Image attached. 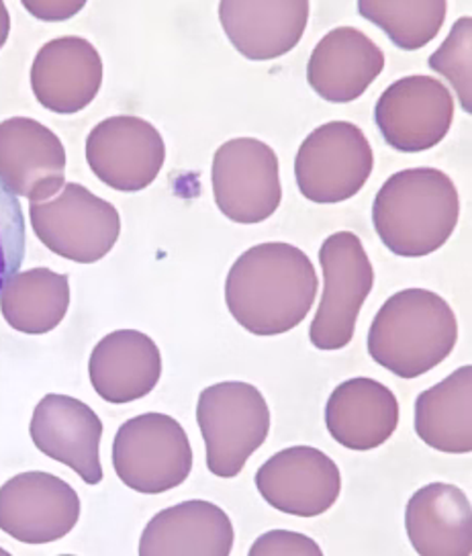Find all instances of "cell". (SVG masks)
<instances>
[{"label": "cell", "instance_id": "cell-1", "mask_svg": "<svg viewBox=\"0 0 472 556\" xmlns=\"http://www.w3.org/2000/svg\"><path fill=\"white\" fill-rule=\"evenodd\" d=\"M319 278L297 245H252L233 262L226 278V305L233 319L254 336L295 330L309 315Z\"/></svg>", "mask_w": 472, "mask_h": 556}, {"label": "cell", "instance_id": "cell-2", "mask_svg": "<svg viewBox=\"0 0 472 556\" xmlns=\"http://www.w3.org/2000/svg\"><path fill=\"white\" fill-rule=\"evenodd\" d=\"M460 219L452 178L437 168H409L386 178L372 203V226L386 250L423 258L450 240Z\"/></svg>", "mask_w": 472, "mask_h": 556}, {"label": "cell", "instance_id": "cell-3", "mask_svg": "<svg viewBox=\"0 0 472 556\" xmlns=\"http://www.w3.org/2000/svg\"><path fill=\"white\" fill-rule=\"evenodd\" d=\"M458 342V321L446 299L405 289L379 309L368 331V354L401 379H418L446 361Z\"/></svg>", "mask_w": 472, "mask_h": 556}, {"label": "cell", "instance_id": "cell-4", "mask_svg": "<svg viewBox=\"0 0 472 556\" xmlns=\"http://www.w3.org/2000/svg\"><path fill=\"white\" fill-rule=\"evenodd\" d=\"M196 421L207 448V469L219 479H233L266 442L270 409L254 384L217 382L199 395Z\"/></svg>", "mask_w": 472, "mask_h": 556}, {"label": "cell", "instance_id": "cell-5", "mask_svg": "<svg viewBox=\"0 0 472 556\" xmlns=\"http://www.w3.org/2000/svg\"><path fill=\"white\" fill-rule=\"evenodd\" d=\"M113 467L123 485L157 495L189 479L193 448L175 417L143 414L119 428L113 440Z\"/></svg>", "mask_w": 472, "mask_h": 556}, {"label": "cell", "instance_id": "cell-6", "mask_svg": "<svg viewBox=\"0 0 472 556\" xmlns=\"http://www.w3.org/2000/svg\"><path fill=\"white\" fill-rule=\"evenodd\" d=\"M29 217L39 242L78 264L105 258L122 233L119 211L76 182L64 185L50 201L31 203Z\"/></svg>", "mask_w": 472, "mask_h": 556}, {"label": "cell", "instance_id": "cell-7", "mask_svg": "<svg viewBox=\"0 0 472 556\" xmlns=\"http://www.w3.org/2000/svg\"><path fill=\"white\" fill-rule=\"evenodd\" d=\"M374 154L365 131L350 122L319 125L298 148L295 178L311 203H344L365 189Z\"/></svg>", "mask_w": 472, "mask_h": 556}, {"label": "cell", "instance_id": "cell-8", "mask_svg": "<svg viewBox=\"0 0 472 556\" xmlns=\"http://www.w3.org/2000/svg\"><path fill=\"white\" fill-rule=\"evenodd\" d=\"M319 264L323 296L309 340L317 350H342L354 338L358 313L374 287V270L360 238L352 231H337L321 243Z\"/></svg>", "mask_w": 472, "mask_h": 556}, {"label": "cell", "instance_id": "cell-9", "mask_svg": "<svg viewBox=\"0 0 472 556\" xmlns=\"http://www.w3.org/2000/svg\"><path fill=\"white\" fill-rule=\"evenodd\" d=\"M211 185L215 203L228 219L244 226L263 224L282 201L279 157L260 139H229L213 156Z\"/></svg>", "mask_w": 472, "mask_h": 556}, {"label": "cell", "instance_id": "cell-10", "mask_svg": "<svg viewBox=\"0 0 472 556\" xmlns=\"http://www.w3.org/2000/svg\"><path fill=\"white\" fill-rule=\"evenodd\" d=\"M455 122L450 90L432 76H405L379 97L374 123L393 150L418 154L436 148Z\"/></svg>", "mask_w": 472, "mask_h": 556}, {"label": "cell", "instance_id": "cell-11", "mask_svg": "<svg viewBox=\"0 0 472 556\" xmlns=\"http://www.w3.org/2000/svg\"><path fill=\"white\" fill-rule=\"evenodd\" d=\"M166 160V146L156 127L141 117L115 115L92 127L87 162L106 187L122 192L148 189Z\"/></svg>", "mask_w": 472, "mask_h": 556}, {"label": "cell", "instance_id": "cell-12", "mask_svg": "<svg viewBox=\"0 0 472 556\" xmlns=\"http://www.w3.org/2000/svg\"><path fill=\"white\" fill-rule=\"evenodd\" d=\"M80 520L74 486L50 472H21L0 486V530L23 544H48Z\"/></svg>", "mask_w": 472, "mask_h": 556}, {"label": "cell", "instance_id": "cell-13", "mask_svg": "<svg viewBox=\"0 0 472 556\" xmlns=\"http://www.w3.org/2000/svg\"><path fill=\"white\" fill-rule=\"evenodd\" d=\"M264 502L282 514L317 518L340 497L342 475L326 452L293 446L270 456L256 472Z\"/></svg>", "mask_w": 472, "mask_h": 556}, {"label": "cell", "instance_id": "cell-14", "mask_svg": "<svg viewBox=\"0 0 472 556\" xmlns=\"http://www.w3.org/2000/svg\"><path fill=\"white\" fill-rule=\"evenodd\" d=\"M66 148L43 123L13 117L0 123V180L31 203L52 199L64 187Z\"/></svg>", "mask_w": 472, "mask_h": 556}, {"label": "cell", "instance_id": "cell-15", "mask_svg": "<svg viewBox=\"0 0 472 556\" xmlns=\"http://www.w3.org/2000/svg\"><path fill=\"white\" fill-rule=\"evenodd\" d=\"M29 434L37 451L71 467L87 485L103 481V421L87 403L68 395H46L37 403Z\"/></svg>", "mask_w": 472, "mask_h": 556}, {"label": "cell", "instance_id": "cell-16", "mask_svg": "<svg viewBox=\"0 0 472 556\" xmlns=\"http://www.w3.org/2000/svg\"><path fill=\"white\" fill-rule=\"evenodd\" d=\"M29 78L41 106L58 115H74L97 99L103 85V60L90 41L66 35L37 52Z\"/></svg>", "mask_w": 472, "mask_h": 556}, {"label": "cell", "instance_id": "cell-17", "mask_svg": "<svg viewBox=\"0 0 472 556\" xmlns=\"http://www.w3.org/2000/svg\"><path fill=\"white\" fill-rule=\"evenodd\" d=\"M309 11L307 0H221L219 21L238 52L268 62L297 48Z\"/></svg>", "mask_w": 472, "mask_h": 556}, {"label": "cell", "instance_id": "cell-18", "mask_svg": "<svg viewBox=\"0 0 472 556\" xmlns=\"http://www.w3.org/2000/svg\"><path fill=\"white\" fill-rule=\"evenodd\" d=\"M385 70L383 50L356 27H335L309 58L307 83L328 103H352Z\"/></svg>", "mask_w": 472, "mask_h": 556}, {"label": "cell", "instance_id": "cell-19", "mask_svg": "<svg viewBox=\"0 0 472 556\" xmlns=\"http://www.w3.org/2000/svg\"><path fill=\"white\" fill-rule=\"evenodd\" d=\"M326 426L337 444L367 452L383 446L399 426V401L383 382L358 377L333 389Z\"/></svg>", "mask_w": 472, "mask_h": 556}, {"label": "cell", "instance_id": "cell-20", "mask_svg": "<svg viewBox=\"0 0 472 556\" xmlns=\"http://www.w3.org/2000/svg\"><path fill=\"white\" fill-rule=\"evenodd\" d=\"M88 377L94 391L115 405L141 400L162 377V354L156 342L138 330L105 336L90 354Z\"/></svg>", "mask_w": 472, "mask_h": 556}, {"label": "cell", "instance_id": "cell-21", "mask_svg": "<svg viewBox=\"0 0 472 556\" xmlns=\"http://www.w3.org/2000/svg\"><path fill=\"white\" fill-rule=\"evenodd\" d=\"M233 523L219 505L193 500L156 514L140 540L141 556H229Z\"/></svg>", "mask_w": 472, "mask_h": 556}, {"label": "cell", "instance_id": "cell-22", "mask_svg": "<svg viewBox=\"0 0 472 556\" xmlns=\"http://www.w3.org/2000/svg\"><path fill=\"white\" fill-rule=\"evenodd\" d=\"M405 530L418 555L471 556V502L456 485L421 486L405 507Z\"/></svg>", "mask_w": 472, "mask_h": 556}, {"label": "cell", "instance_id": "cell-23", "mask_svg": "<svg viewBox=\"0 0 472 556\" xmlns=\"http://www.w3.org/2000/svg\"><path fill=\"white\" fill-rule=\"evenodd\" d=\"M472 368L462 366L450 377L420 393L416 401V432L446 454L472 451Z\"/></svg>", "mask_w": 472, "mask_h": 556}, {"label": "cell", "instance_id": "cell-24", "mask_svg": "<svg viewBox=\"0 0 472 556\" xmlns=\"http://www.w3.org/2000/svg\"><path fill=\"white\" fill-rule=\"evenodd\" d=\"M71 307V282L50 268L17 273L0 295V312L13 330L41 336L55 330Z\"/></svg>", "mask_w": 472, "mask_h": 556}, {"label": "cell", "instance_id": "cell-25", "mask_svg": "<svg viewBox=\"0 0 472 556\" xmlns=\"http://www.w3.org/2000/svg\"><path fill=\"white\" fill-rule=\"evenodd\" d=\"M446 0H360L358 13L385 31L407 52L425 48L436 39L446 21Z\"/></svg>", "mask_w": 472, "mask_h": 556}, {"label": "cell", "instance_id": "cell-26", "mask_svg": "<svg viewBox=\"0 0 472 556\" xmlns=\"http://www.w3.org/2000/svg\"><path fill=\"white\" fill-rule=\"evenodd\" d=\"M472 18L460 17L446 41L430 58V68L450 80L460 104L471 113Z\"/></svg>", "mask_w": 472, "mask_h": 556}, {"label": "cell", "instance_id": "cell-27", "mask_svg": "<svg viewBox=\"0 0 472 556\" xmlns=\"http://www.w3.org/2000/svg\"><path fill=\"white\" fill-rule=\"evenodd\" d=\"M25 215L17 194L0 180V295L25 261Z\"/></svg>", "mask_w": 472, "mask_h": 556}, {"label": "cell", "instance_id": "cell-28", "mask_svg": "<svg viewBox=\"0 0 472 556\" xmlns=\"http://www.w3.org/2000/svg\"><path fill=\"white\" fill-rule=\"evenodd\" d=\"M323 551L315 540L289 532V530H272L266 532L254 542L250 556H321Z\"/></svg>", "mask_w": 472, "mask_h": 556}, {"label": "cell", "instance_id": "cell-29", "mask_svg": "<svg viewBox=\"0 0 472 556\" xmlns=\"http://www.w3.org/2000/svg\"><path fill=\"white\" fill-rule=\"evenodd\" d=\"M85 0L71 2V0H25L23 7L41 21H66L74 17L78 11L85 9Z\"/></svg>", "mask_w": 472, "mask_h": 556}, {"label": "cell", "instance_id": "cell-30", "mask_svg": "<svg viewBox=\"0 0 472 556\" xmlns=\"http://www.w3.org/2000/svg\"><path fill=\"white\" fill-rule=\"evenodd\" d=\"M9 34H11V17H9L7 4L0 0V50H2V46L7 43Z\"/></svg>", "mask_w": 472, "mask_h": 556}]
</instances>
